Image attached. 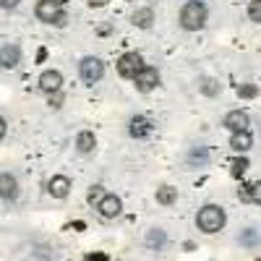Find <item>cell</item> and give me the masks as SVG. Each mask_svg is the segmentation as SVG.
Here are the masks:
<instances>
[{"label": "cell", "mask_w": 261, "mask_h": 261, "mask_svg": "<svg viewBox=\"0 0 261 261\" xmlns=\"http://www.w3.org/2000/svg\"><path fill=\"white\" fill-rule=\"evenodd\" d=\"M134 24L139 29H149L151 24H154V11H151V8H139L134 13Z\"/></svg>", "instance_id": "17"}, {"label": "cell", "mask_w": 261, "mask_h": 261, "mask_svg": "<svg viewBox=\"0 0 261 261\" xmlns=\"http://www.w3.org/2000/svg\"><path fill=\"white\" fill-rule=\"evenodd\" d=\"M248 201L261 204V180H258V183H253V186H248Z\"/></svg>", "instance_id": "22"}, {"label": "cell", "mask_w": 261, "mask_h": 261, "mask_svg": "<svg viewBox=\"0 0 261 261\" xmlns=\"http://www.w3.org/2000/svg\"><path fill=\"white\" fill-rule=\"evenodd\" d=\"M230 146H232L235 151H248V149L253 146V139H251L248 130H235L232 139H230Z\"/></svg>", "instance_id": "14"}, {"label": "cell", "mask_w": 261, "mask_h": 261, "mask_svg": "<svg viewBox=\"0 0 261 261\" xmlns=\"http://www.w3.org/2000/svg\"><path fill=\"white\" fill-rule=\"evenodd\" d=\"M238 94L246 97V99H251V97H256V94H258V89H256L253 84H246V86H241V89H238Z\"/></svg>", "instance_id": "24"}, {"label": "cell", "mask_w": 261, "mask_h": 261, "mask_svg": "<svg viewBox=\"0 0 261 261\" xmlns=\"http://www.w3.org/2000/svg\"><path fill=\"white\" fill-rule=\"evenodd\" d=\"M241 243L248 246V248H253V246L258 243V232H256V230H246V232L241 235Z\"/></svg>", "instance_id": "21"}, {"label": "cell", "mask_w": 261, "mask_h": 261, "mask_svg": "<svg viewBox=\"0 0 261 261\" xmlns=\"http://www.w3.org/2000/svg\"><path fill=\"white\" fill-rule=\"evenodd\" d=\"M6 128H8V125H6V118H0V139L6 136Z\"/></svg>", "instance_id": "28"}, {"label": "cell", "mask_w": 261, "mask_h": 261, "mask_svg": "<svg viewBox=\"0 0 261 261\" xmlns=\"http://www.w3.org/2000/svg\"><path fill=\"white\" fill-rule=\"evenodd\" d=\"M86 258H89V261H107V256H94V253L86 256Z\"/></svg>", "instance_id": "30"}, {"label": "cell", "mask_w": 261, "mask_h": 261, "mask_svg": "<svg viewBox=\"0 0 261 261\" xmlns=\"http://www.w3.org/2000/svg\"><path fill=\"white\" fill-rule=\"evenodd\" d=\"M21 3V0H0V8H6V11H11V8H16Z\"/></svg>", "instance_id": "26"}, {"label": "cell", "mask_w": 261, "mask_h": 261, "mask_svg": "<svg viewBox=\"0 0 261 261\" xmlns=\"http://www.w3.org/2000/svg\"><path fill=\"white\" fill-rule=\"evenodd\" d=\"M225 125L232 130H248V125H251V118H248V113L246 110H230L227 115H225Z\"/></svg>", "instance_id": "10"}, {"label": "cell", "mask_w": 261, "mask_h": 261, "mask_svg": "<svg viewBox=\"0 0 261 261\" xmlns=\"http://www.w3.org/2000/svg\"><path fill=\"white\" fill-rule=\"evenodd\" d=\"M199 89H201L204 94H209V97H214L217 92H220V84H217L214 79H201V84H199Z\"/></svg>", "instance_id": "19"}, {"label": "cell", "mask_w": 261, "mask_h": 261, "mask_svg": "<svg viewBox=\"0 0 261 261\" xmlns=\"http://www.w3.org/2000/svg\"><path fill=\"white\" fill-rule=\"evenodd\" d=\"M99 199H102V188H99V186H94V188L89 191V201L94 204V201H99Z\"/></svg>", "instance_id": "25"}, {"label": "cell", "mask_w": 261, "mask_h": 261, "mask_svg": "<svg viewBox=\"0 0 261 261\" xmlns=\"http://www.w3.org/2000/svg\"><path fill=\"white\" fill-rule=\"evenodd\" d=\"M60 86H63V73L60 71H42V76H39V89L42 92L55 94V92H60Z\"/></svg>", "instance_id": "8"}, {"label": "cell", "mask_w": 261, "mask_h": 261, "mask_svg": "<svg viewBox=\"0 0 261 261\" xmlns=\"http://www.w3.org/2000/svg\"><path fill=\"white\" fill-rule=\"evenodd\" d=\"M128 134L134 136V139H146V136L151 134V120H149V118H144V115H136V118H130Z\"/></svg>", "instance_id": "12"}, {"label": "cell", "mask_w": 261, "mask_h": 261, "mask_svg": "<svg viewBox=\"0 0 261 261\" xmlns=\"http://www.w3.org/2000/svg\"><path fill=\"white\" fill-rule=\"evenodd\" d=\"M134 84H136V89L139 92H151L154 86L160 84V73H157V68H151V65H141V71L134 76Z\"/></svg>", "instance_id": "7"}, {"label": "cell", "mask_w": 261, "mask_h": 261, "mask_svg": "<svg viewBox=\"0 0 261 261\" xmlns=\"http://www.w3.org/2000/svg\"><path fill=\"white\" fill-rule=\"evenodd\" d=\"M34 13H37L39 21H45V24H55L58 16L63 13V6H60V0H39Z\"/></svg>", "instance_id": "5"}, {"label": "cell", "mask_w": 261, "mask_h": 261, "mask_svg": "<svg viewBox=\"0 0 261 261\" xmlns=\"http://www.w3.org/2000/svg\"><path fill=\"white\" fill-rule=\"evenodd\" d=\"M191 160H199V162H206V151H204V149H201V151H196V149H193V151H191Z\"/></svg>", "instance_id": "27"}, {"label": "cell", "mask_w": 261, "mask_h": 261, "mask_svg": "<svg viewBox=\"0 0 261 261\" xmlns=\"http://www.w3.org/2000/svg\"><path fill=\"white\" fill-rule=\"evenodd\" d=\"M18 63H21L18 45H3L0 47V65H3V68H16Z\"/></svg>", "instance_id": "13"}, {"label": "cell", "mask_w": 261, "mask_h": 261, "mask_svg": "<svg viewBox=\"0 0 261 261\" xmlns=\"http://www.w3.org/2000/svg\"><path fill=\"white\" fill-rule=\"evenodd\" d=\"M206 6L201 3V0H188V3L183 6V11H180V27L183 29H188V32H199V29H204V24H206Z\"/></svg>", "instance_id": "2"}, {"label": "cell", "mask_w": 261, "mask_h": 261, "mask_svg": "<svg viewBox=\"0 0 261 261\" xmlns=\"http://www.w3.org/2000/svg\"><path fill=\"white\" fill-rule=\"evenodd\" d=\"M50 105H53V107H58V105H60V92H55V97L50 99Z\"/></svg>", "instance_id": "29"}, {"label": "cell", "mask_w": 261, "mask_h": 261, "mask_svg": "<svg viewBox=\"0 0 261 261\" xmlns=\"http://www.w3.org/2000/svg\"><path fill=\"white\" fill-rule=\"evenodd\" d=\"M97 212L105 217V220H115V217L123 212V201L115 193H102V199L97 201Z\"/></svg>", "instance_id": "4"}, {"label": "cell", "mask_w": 261, "mask_h": 261, "mask_svg": "<svg viewBox=\"0 0 261 261\" xmlns=\"http://www.w3.org/2000/svg\"><path fill=\"white\" fill-rule=\"evenodd\" d=\"M175 201H178V191L172 188V186H162V188H157V204L170 206V204H175Z\"/></svg>", "instance_id": "18"}, {"label": "cell", "mask_w": 261, "mask_h": 261, "mask_svg": "<svg viewBox=\"0 0 261 261\" xmlns=\"http://www.w3.org/2000/svg\"><path fill=\"white\" fill-rule=\"evenodd\" d=\"M246 170H248V160H235V162H232V175H235V178H241Z\"/></svg>", "instance_id": "23"}, {"label": "cell", "mask_w": 261, "mask_h": 261, "mask_svg": "<svg viewBox=\"0 0 261 261\" xmlns=\"http://www.w3.org/2000/svg\"><path fill=\"white\" fill-rule=\"evenodd\" d=\"M248 18L256 21V24H261V0H251V6H248Z\"/></svg>", "instance_id": "20"}, {"label": "cell", "mask_w": 261, "mask_h": 261, "mask_svg": "<svg viewBox=\"0 0 261 261\" xmlns=\"http://www.w3.org/2000/svg\"><path fill=\"white\" fill-rule=\"evenodd\" d=\"M47 191H50L53 199H65V196L71 193V180L65 178V175H55V178H50Z\"/></svg>", "instance_id": "11"}, {"label": "cell", "mask_w": 261, "mask_h": 261, "mask_svg": "<svg viewBox=\"0 0 261 261\" xmlns=\"http://www.w3.org/2000/svg\"><path fill=\"white\" fill-rule=\"evenodd\" d=\"M18 196V180L11 172H0V199L3 201H13Z\"/></svg>", "instance_id": "9"}, {"label": "cell", "mask_w": 261, "mask_h": 261, "mask_svg": "<svg viewBox=\"0 0 261 261\" xmlns=\"http://www.w3.org/2000/svg\"><path fill=\"white\" fill-rule=\"evenodd\" d=\"M141 65H144V60H141L139 53H125V55H120V60H118V73H120L123 79H134V76L141 71Z\"/></svg>", "instance_id": "6"}, {"label": "cell", "mask_w": 261, "mask_h": 261, "mask_svg": "<svg viewBox=\"0 0 261 261\" xmlns=\"http://www.w3.org/2000/svg\"><path fill=\"white\" fill-rule=\"evenodd\" d=\"M225 209L222 206H217V204H206L199 209V214H196V225H199V230L204 232H220L225 227Z\"/></svg>", "instance_id": "1"}, {"label": "cell", "mask_w": 261, "mask_h": 261, "mask_svg": "<svg viewBox=\"0 0 261 261\" xmlns=\"http://www.w3.org/2000/svg\"><path fill=\"white\" fill-rule=\"evenodd\" d=\"M79 71H81V79L86 84H97L102 76H105V63L99 58H92V55H86L81 63H79Z\"/></svg>", "instance_id": "3"}, {"label": "cell", "mask_w": 261, "mask_h": 261, "mask_svg": "<svg viewBox=\"0 0 261 261\" xmlns=\"http://www.w3.org/2000/svg\"><path fill=\"white\" fill-rule=\"evenodd\" d=\"M165 243H167V235H165V230H149L146 232V246L151 248V251H162L165 248Z\"/></svg>", "instance_id": "16"}, {"label": "cell", "mask_w": 261, "mask_h": 261, "mask_svg": "<svg viewBox=\"0 0 261 261\" xmlns=\"http://www.w3.org/2000/svg\"><path fill=\"white\" fill-rule=\"evenodd\" d=\"M94 146H97V139H94L92 130H81V134L76 136V149L81 151V154H89V151H94Z\"/></svg>", "instance_id": "15"}]
</instances>
